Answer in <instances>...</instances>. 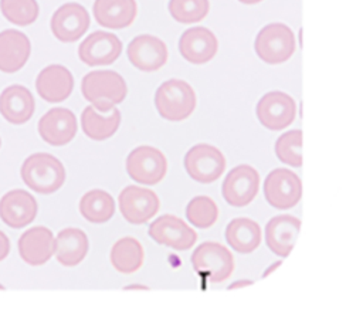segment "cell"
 <instances>
[{"label": "cell", "mask_w": 363, "mask_h": 315, "mask_svg": "<svg viewBox=\"0 0 363 315\" xmlns=\"http://www.w3.org/2000/svg\"><path fill=\"white\" fill-rule=\"evenodd\" d=\"M81 92L95 109L104 114L123 102L128 95V85L121 74L112 70H98L82 78Z\"/></svg>", "instance_id": "1"}, {"label": "cell", "mask_w": 363, "mask_h": 315, "mask_svg": "<svg viewBox=\"0 0 363 315\" xmlns=\"http://www.w3.org/2000/svg\"><path fill=\"white\" fill-rule=\"evenodd\" d=\"M155 106L163 119L172 122L183 121L189 118L196 108V92L191 85L183 79H167L156 89Z\"/></svg>", "instance_id": "2"}, {"label": "cell", "mask_w": 363, "mask_h": 315, "mask_svg": "<svg viewBox=\"0 0 363 315\" xmlns=\"http://www.w3.org/2000/svg\"><path fill=\"white\" fill-rule=\"evenodd\" d=\"M24 183L34 192L50 194L57 192L65 182V169L62 163L50 153H34L28 156L21 166Z\"/></svg>", "instance_id": "3"}, {"label": "cell", "mask_w": 363, "mask_h": 315, "mask_svg": "<svg viewBox=\"0 0 363 315\" xmlns=\"http://www.w3.org/2000/svg\"><path fill=\"white\" fill-rule=\"evenodd\" d=\"M254 48L259 60L267 64H282L288 61L296 48L292 30L284 23H269L264 26L254 41Z\"/></svg>", "instance_id": "4"}, {"label": "cell", "mask_w": 363, "mask_h": 315, "mask_svg": "<svg viewBox=\"0 0 363 315\" xmlns=\"http://www.w3.org/2000/svg\"><path fill=\"white\" fill-rule=\"evenodd\" d=\"M193 270L211 282H223L234 270L233 254L220 243L204 241L190 257Z\"/></svg>", "instance_id": "5"}, {"label": "cell", "mask_w": 363, "mask_h": 315, "mask_svg": "<svg viewBox=\"0 0 363 315\" xmlns=\"http://www.w3.org/2000/svg\"><path fill=\"white\" fill-rule=\"evenodd\" d=\"M187 175L199 183H213L225 170V158L221 150L208 143H197L184 155Z\"/></svg>", "instance_id": "6"}, {"label": "cell", "mask_w": 363, "mask_h": 315, "mask_svg": "<svg viewBox=\"0 0 363 315\" xmlns=\"http://www.w3.org/2000/svg\"><path fill=\"white\" fill-rule=\"evenodd\" d=\"M126 172L139 184H157L167 172V160L153 146H138L126 158Z\"/></svg>", "instance_id": "7"}, {"label": "cell", "mask_w": 363, "mask_h": 315, "mask_svg": "<svg viewBox=\"0 0 363 315\" xmlns=\"http://www.w3.org/2000/svg\"><path fill=\"white\" fill-rule=\"evenodd\" d=\"M255 112L264 128L269 131H281L294 122L296 116V104L291 95L282 91H271L259 98Z\"/></svg>", "instance_id": "8"}, {"label": "cell", "mask_w": 363, "mask_h": 315, "mask_svg": "<svg viewBox=\"0 0 363 315\" xmlns=\"http://www.w3.org/2000/svg\"><path fill=\"white\" fill-rule=\"evenodd\" d=\"M302 194L301 179L288 169H274L264 182V196L267 201L278 209L286 210L298 204Z\"/></svg>", "instance_id": "9"}, {"label": "cell", "mask_w": 363, "mask_h": 315, "mask_svg": "<svg viewBox=\"0 0 363 315\" xmlns=\"http://www.w3.org/2000/svg\"><path fill=\"white\" fill-rule=\"evenodd\" d=\"M259 190V175L250 165L231 169L223 182V197L233 207L248 206Z\"/></svg>", "instance_id": "10"}, {"label": "cell", "mask_w": 363, "mask_h": 315, "mask_svg": "<svg viewBox=\"0 0 363 315\" xmlns=\"http://www.w3.org/2000/svg\"><path fill=\"white\" fill-rule=\"evenodd\" d=\"M119 209L126 221L143 224L156 216L160 207L159 197L155 192L142 186H126L118 197Z\"/></svg>", "instance_id": "11"}, {"label": "cell", "mask_w": 363, "mask_h": 315, "mask_svg": "<svg viewBox=\"0 0 363 315\" xmlns=\"http://www.w3.org/2000/svg\"><path fill=\"white\" fill-rule=\"evenodd\" d=\"M147 233L150 238L157 244L170 247L177 251L190 250L197 240L196 231L182 219L172 214H163L152 221Z\"/></svg>", "instance_id": "12"}, {"label": "cell", "mask_w": 363, "mask_h": 315, "mask_svg": "<svg viewBox=\"0 0 363 315\" xmlns=\"http://www.w3.org/2000/svg\"><path fill=\"white\" fill-rule=\"evenodd\" d=\"M91 18L84 6L79 3H64L60 6L51 17V31L54 37L62 43H74L82 37L88 27Z\"/></svg>", "instance_id": "13"}, {"label": "cell", "mask_w": 363, "mask_h": 315, "mask_svg": "<svg viewBox=\"0 0 363 315\" xmlns=\"http://www.w3.org/2000/svg\"><path fill=\"white\" fill-rule=\"evenodd\" d=\"M122 52V41L113 33L94 31L78 47L79 60L89 65H109Z\"/></svg>", "instance_id": "14"}, {"label": "cell", "mask_w": 363, "mask_h": 315, "mask_svg": "<svg viewBox=\"0 0 363 315\" xmlns=\"http://www.w3.org/2000/svg\"><path fill=\"white\" fill-rule=\"evenodd\" d=\"M126 55L133 67L150 72L162 68L166 64L169 54L166 44L159 37L140 34L128 44Z\"/></svg>", "instance_id": "15"}, {"label": "cell", "mask_w": 363, "mask_h": 315, "mask_svg": "<svg viewBox=\"0 0 363 315\" xmlns=\"http://www.w3.org/2000/svg\"><path fill=\"white\" fill-rule=\"evenodd\" d=\"M78 123L72 111L52 108L38 121V133L44 142L52 146H62L71 142L77 133Z\"/></svg>", "instance_id": "16"}, {"label": "cell", "mask_w": 363, "mask_h": 315, "mask_svg": "<svg viewBox=\"0 0 363 315\" xmlns=\"http://www.w3.org/2000/svg\"><path fill=\"white\" fill-rule=\"evenodd\" d=\"M217 50V37L211 30L201 26L187 28L179 38V51L191 64L200 65L208 62L216 57Z\"/></svg>", "instance_id": "17"}, {"label": "cell", "mask_w": 363, "mask_h": 315, "mask_svg": "<svg viewBox=\"0 0 363 315\" xmlns=\"http://www.w3.org/2000/svg\"><path fill=\"white\" fill-rule=\"evenodd\" d=\"M74 88V78L68 68L60 64H51L40 71L35 79L38 95L51 104L65 101Z\"/></svg>", "instance_id": "18"}, {"label": "cell", "mask_w": 363, "mask_h": 315, "mask_svg": "<svg viewBox=\"0 0 363 315\" xmlns=\"http://www.w3.org/2000/svg\"><path fill=\"white\" fill-rule=\"evenodd\" d=\"M37 201L26 190L16 189L0 200V219L11 228L28 226L37 216Z\"/></svg>", "instance_id": "19"}, {"label": "cell", "mask_w": 363, "mask_h": 315, "mask_svg": "<svg viewBox=\"0 0 363 315\" xmlns=\"http://www.w3.org/2000/svg\"><path fill=\"white\" fill-rule=\"evenodd\" d=\"M299 228V219L289 214L275 216L265 226V243L268 248L279 257H286L298 238Z\"/></svg>", "instance_id": "20"}, {"label": "cell", "mask_w": 363, "mask_h": 315, "mask_svg": "<svg viewBox=\"0 0 363 315\" xmlns=\"http://www.w3.org/2000/svg\"><path fill=\"white\" fill-rule=\"evenodd\" d=\"M31 52L28 37L14 28L0 33V71L11 74L21 70Z\"/></svg>", "instance_id": "21"}, {"label": "cell", "mask_w": 363, "mask_h": 315, "mask_svg": "<svg viewBox=\"0 0 363 315\" xmlns=\"http://www.w3.org/2000/svg\"><path fill=\"white\" fill-rule=\"evenodd\" d=\"M20 257L30 265H43L54 254V236L43 226L24 231L18 240Z\"/></svg>", "instance_id": "22"}, {"label": "cell", "mask_w": 363, "mask_h": 315, "mask_svg": "<svg viewBox=\"0 0 363 315\" xmlns=\"http://www.w3.org/2000/svg\"><path fill=\"white\" fill-rule=\"evenodd\" d=\"M92 13L99 26L119 30L135 21L138 4L135 0H95Z\"/></svg>", "instance_id": "23"}, {"label": "cell", "mask_w": 363, "mask_h": 315, "mask_svg": "<svg viewBox=\"0 0 363 315\" xmlns=\"http://www.w3.org/2000/svg\"><path fill=\"white\" fill-rule=\"evenodd\" d=\"M34 96L23 85H10L0 94V114L14 125L27 122L34 114Z\"/></svg>", "instance_id": "24"}, {"label": "cell", "mask_w": 363, "mask_h": 315, "mask_svg": "<svg viewBox=\"0 0 363 315\" xmlns=\"http://www.w3.org/2000/svg\"><path fill=\"white\" fill-rule=\"evenodd\" d=\"M89 248L86 234L79 228H64L54 240V254L64 267H74L79 264Z\"/></svg>", "instance_id": "25"}, {"label": "cell", "mask_w": 363, "mask_h": 315, "mask_svg": "<svg viewBox=\"0 0 363 315\" xmlns=\"http://www.w3.org/2000/svg\"><path fill=\"white\" fill-rule=\"evenodd\" d=\"M224 236L228 245L240 254L252 253L261 243V228L258 223L247 217L233 219L227 224Z\"/></svg>", "instance_id": "26"}, {"label": "cell", "mask_w": 363, "mask_h": 315, "mask_svg": "<svg viewBox=\"0 0 363 315\" xmlns=\"http://www.w3.org/2000/svg\"><path fill=\"white\" fill-rule=\"evenodd\" d=\"M121 123V112L112 108L108 115H101L92 105H88L81 115V126L84 133L94 140H105L118 131Z\"/></svg>", "instance_id": "27"}, {"label": "cell", "mask_w": 363, "mask_h": 315, "mask_svg": "<svg viewBox=\"0 0 363 315\" xmlns=\"http://www.w3.org/2000/svg\"><path fill=\"white\" fill-rule=\"evenodd\" d=\"M143 248L133 237L119 238L111 248V262L122 274L136 272L143 264Z\"/></svg>", "instance_id": "28"}, {"label": "cell", "mask_w": 363, "mask_h": 315, "mask_svg": "<svg viewBox=\"0 0 363 315\" xmlns=\"http://www.w3.org/2000/svg\"><path fill=\"white\" fill-rule=\"evenodd\" d=\"M79 213L91 223H105L113 217V197L102 189L89 190L79 200Z\"/></svg>", "instance_id": "29"}, {"label": "cell", "mask_w": 363, "mask_h": 315, "mask_svg": "<svg viewBox=\"0 0 363 315\" xmlns=\"http://www.w3.org/2000/svg\"><path fill=\"white\" fill-rule=\"evenodd\" d=\"M187 220L197 228H208L218 219V207L208 196L193 197L186 207Z\"/></svg>", "instance_id": "30"}, {"label": "cell", "mask_w": 363, "mask_h": 315, "mask_svg": "<svg viewBox=\"0 0 363 315\" xmlns=\"http://www.w3.org/2000/svg\"><path fill=\"white\" fill-rule=\"evenodd\" d=\"M1 14L16 26L33 24L40 13L35 0H0Z\"/></svg>", "instance_id": "31"}, {"label": "cell", "mask_w": 363, "mask_h": 315, "mask_svg": "<svg viewBox=\"0 0 363 315\" xmlns=\"http://www.w3.org/2000/svg\"><path fill=\"white\" fill-rule=\"evenodd\" d=\"M170 16L182 24L201 21L210 10L208 0H169Z\"/></svg>", "instance_id": "32"}, {"label": "cell", "mask_w": 363, "mask_h": 315, "mask_svg": "<svg viewBox=\"0 0 363 315\" xmlns=\"http://www.w3.org/2000/svg\"><path fill=\"white\" fill-rule=\"evenodd\" d=\"M275 155L282 163L299 167L302 165V131L292 129L282 133L275 142Z\"/></svg>", "instance_id": "33"}, {"label": "cell", "mask_w": 363, "mask_h": 315, "mask_svg": "<svg viewBox=\"0 0 363 315\" xmlns=\"http://www.w3.org/2000/svg\"><path fill=\"white\" fill-rule=\"evenodd\" d=\"M9 251H10V241L7 236L3 231H0V261L9 255Z\"/></svg>", "instance_id": "34"}, {"label": "cell", "mask_w": 363, "mask_h": 315, "mask_svg": "<svg viewBox=\"0 0 363 315\" xmlns=\"http://www.w3.org/2000/svg\"><path fill=\"white\" fill-rule=\"evenodd\" d=\"M251 284H252V281H250V280H241V281H235V282H233V284L228 287V289L241 288V287H244V285H251Z\"/></svg>", "instance_id": "35"}, {"label": "cell", "mask_w": 363, "mask_h": 315, "mask_svg": "<svg viewBox=\"0 0 363 315\" xmlns=\"http://www.w3.org/2000/svg\"><path fill=\"white\" fill-rule=\"evenodd\" d=\"M279 264H281V261H277L274 265H271V267H269V268H268V270L264 272V277H267V275H268L271 271H274V270H275V268H277Z\"/></svg>", "instance_id": "36"}, {"label": "cell", "mask_w": 363, "mask_h": 315, "mask_svg": "<svg viewBox=\"0 0 363 315\" xmlns=\"http://www.w3.org/2000/svg\"><path fill=\"white\" fill-rule=\"evenodd\" d=\"M238 1L242 3V4H257V3H259L262 0H238Z\"/></svg>", "instance_id": "37"}, {"label": "cell", "mask_w": 363, "mask_h": 315, "mask_svg": "<svg viewBox=\"0 0 363 315\" xmlns=\"http://www.w3.org/2000/svg\"><path fill=\"white\" fill-rule=\"evenodd\" d=\"M129 288H143V289H146V287H143V285H129V287H126V289H129Z\"/></svg>", "instance_id": "38"}]
</instances>
